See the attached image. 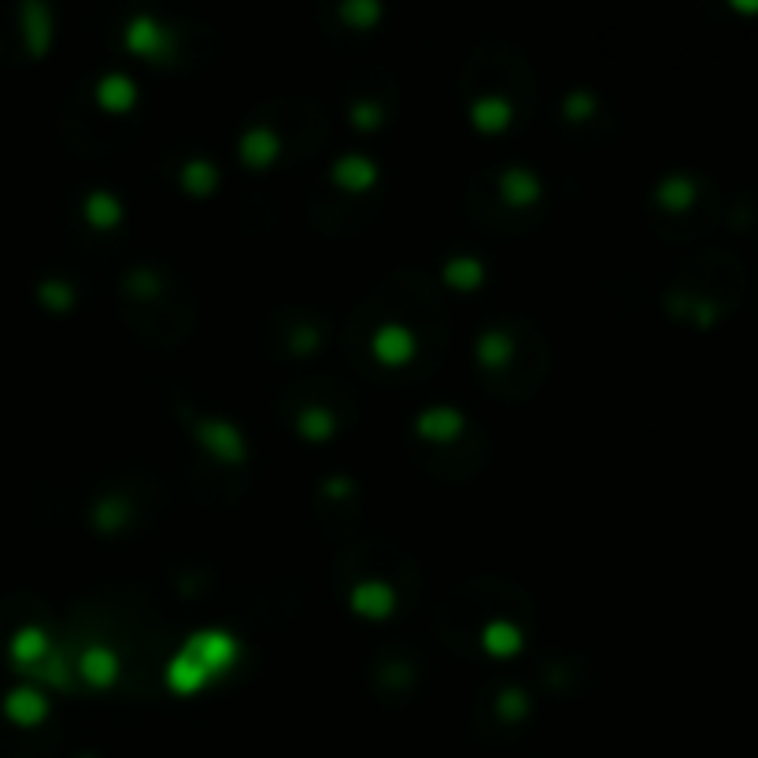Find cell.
Here are the masks:
<instances>
[{
  "label": "cell",
  "instance_id": "1",
  "mask_svg": "<svg viewBox=\"0 0 758 758\" xmlns=\"http://www.w3.org/2000/svg\"><path fill=\"white\" fill-rule=\"evenodd\" d=\"M12 710L19 714V718H34V714H41V699L19 692V696H12Z\"/></svg>",
  "mask_w": 758,
  "mask_h": 758
}]
</instances>
